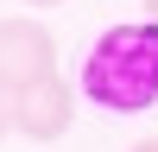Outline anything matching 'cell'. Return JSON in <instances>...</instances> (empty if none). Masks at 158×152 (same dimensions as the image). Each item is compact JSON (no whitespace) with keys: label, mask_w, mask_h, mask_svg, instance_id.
I'll use <instances>...</instances> for the list:
<instances>
[{"label":"cell","mask_w":158,"mask_h":152,"mask_svg":"<svg viewBox=\"0 0 158 152\" xmlns=\"http://www.w3.org/2000/svg\"><path fill=\"white\" fill-rule=\"evenodd\" d=\"M82 95L108 114H146L158 101V19H127L89 44Z\"/></svg>","instance_id":"1"},{"label":"cell","mask_w":158,"mask_h":152,"mask_svg":"<svg viewBox=\"0 0 158 152\" xmlns=\"http://www.w3.org/2000/svg\"><path fill=\"white\" fill-rule=\"evenodd\" d=\"M57 76V38L38 19H0V95H19V89Z\"/></svg>","instance_id":"2"},{"label":"cell","mask_w":158,"mask_h":152,"mask_svg":"<svg viewBox=\"0 0 158 152\" xmlns=\"http://www.w3.org/2000/svg\"><path fill=\"white\" fill-rule=\"evenodd\" d=\"M70 120H76V89L63 82V76H44V82H32V89L13 95V133L38 139V146L63 139Z\"/></svg>","instance_id":"3"},{"label":"cell","mask_w":158,"mask_h":152,"mask_svg":"<svg viewBox=\"0 0 158 152\" xmlns=\"http://www.w3.org/2000/svg\"><path fill=\"white\" fill-rule=\"evenodd\" d=\"M6 127H13V101L0 95V139H6Z\"/></svg>","instance_id":"4"},{"label":"cell","mask_w":158,"mask_h":152,"mask_svg":"<svg viewBox=\"0 0 158 152\" xmlns=\"http://www.w3.org/2000/svg\"><path fill=\"white\" fill-rule=\"evenodd\" d=\"M127 152H158V139H139V146H127Z\"/></svg>","instance_id":"5"},{"label":"cell","mask_w":158,"mask_h":152,"mask_svg":"<svg viewBox=\"0 0 158 152\" xmlns=\"http://www.w3.org/2000/svg\"><path fill=\"white\" fill-rule=\"evenodd\" d=\"M25 6H57V0H25Z\"/></svg>","instance_id":"6"},{"label":"cell","mask_w":158,"mask_h":152,"mask_svg":"<svg viewBox=\"0 0 158 152\" xmlns=\"http://www.w3.org/2000/svg\"><path fill=\"white\" fill-rule=\"evenodd\" d=\"M146 13H152V19H158V0H146Z\"/></svg>","instance_id":"7"}]
</instances>
